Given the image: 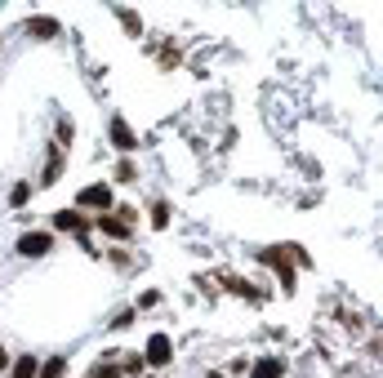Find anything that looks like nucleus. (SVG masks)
<instances>
[{"instance_id": "7ed1b4c3", "label": "nucleus", "mask_w": 383, "mask_h": 378, "mask_svg": "<svg viewBox=\"0 0 383 378\" xmlns=\"http://www.w3.org/2000/svg\"><path fill=\"white\" fill-rule=\"evenodd\" d=\"M85 210H112V187L107 182H94V187H80V196H76Z\"/></svg>"}, {"instance_id": "9d476101", "label": "nucleus", "mask_w": 383, "mask_h": 378, "mask_svg": "<svg viewBox=\"0 0 383 378\" xmlns=\"http://www.w3.org/2000/svg\"><path fill=\"white\" fill-rule=\"evenodd\" d=\"M36 374H41V378H63V374H67V361H63V356H54V361H45Z\"/></svg>"}, {"instance_id": "423d86ee", "label": "nucleus", "mask_w": 383, "mask_h": 378, "mask_svg": "<svg viewBox=\"0 0 383 378\" xmlns=\"http://www.w3.org/2000/svg\"><path fill=\"white\" fill-rule=\"evenodd\" d=\"M112 143H116V152H134V147H138V143H134V129H129L121 116L112 120Z\"/></svg>"}, {"instance_id": "ddd939ff", "label": "nucleus", "mask_w": 383, "mask_h": 378, "mask_svg": "<svg viewBox=\"0 0 383 378\" xmlns=\"http://www.w3.org/2000/svg\"><path fill=\"white\" fill-rule=\"evenodd\" d=\"M112 325H116V329H125V325H134V307H125V312H121V316H116V321H112Z\"/></svg>"}, {"instance_id": "4468645a", "label": "nucleus", "mask_w": 383, "mask_h": 378, "mask_svg": "<svg viewBox=\"0 0 383 378\" xmlns=\"http://www.w3.org/2000/svg\"><path fill=\"white\" fill-rule=\"evenodd\" d=\"M157 303H161V294H157V289H147V294L138 298V307H157Z\"/></svg>"}, {"instance_id": "f8f14e48", "label": "nucleus", "mask_w": 383, "mask_h": 378, "mask_svg": "<svg viewBox=\"0 0 383 378\" xmlns=\"http://www.w3.org/2000/svg\"><path fill=\"white\" fill-rule=\"evenodd\" d=\"M152 227H170V205H152Z\"/></svg>"}, {"instance_id": "2eb2a0df", "label": "nucleus", "mask_w": 383, "mask_h": 378, "mask_svg": "<svg viewBox=\"0 0 383 378\" xmlns=\"http://www.w3.org/2000/svg\"><path fill=\"white\" fill-rule=\"evenodd\" d=\"M0 370H9V351L5 347H0Z\"/></svg>"}, {"instance_id": "1a4fd4ad", "label": "nucleus", "mask_w": 383, "mask_h": 378, "mask_svg": "<svg viewBox=\"0 0 383 378\" xmlns=\"http://www.w3.org/2000/svg\"><path fill=\"white\" fill-rule=\"evenodd\" d=\"M27 31H36V36H45V41H50V36H58V22L54 18H31Z\"/></svg>"}, {"instance_id": "f03ea898", "label": "nucleus", "mask_w": 383, "mask_h": 378, "mask_svg": "<svg viewBox=\"0 0 383 378\" xmlns=\"http://www.w3.org/2000/svg\"><path fill=\"white\" fill-rule=\"evenodd\" d=\"M14 249L22 254V259H41V254L54 249V231H27V236H18Z\"/></svg>"}, {"instance_id": "6e6552de", "label": "nucleus", "mask_w": 383, "mask_h": 378, "mask_svg": "<svg viewBox=\"0 0 383 378\" xmlns=\"http://www.w3.org/2000/svg\"><path fill=\"white\" fill-rule=\"evenodd\" d=\"M281 374H285L281 361H259L254 370H250V378H281Z\"/></svg>"}, {"instance_id": "0eeeda50", "label": "nucleus", "mask_w": 383, "mask_h": 378, "mask_svg": "<svg viewBox=\"0 0 383 378\" xmlns=\"http://www.w3.org/2000/svg\"><path fill=\"white\" fill-rule=\"evenodd\" d=\"M99 227L107 231V236H116V240H125V236H129V223H125V218H112V214H103V218H99Z\"/></svg>"}, {"instance_id": "9b49d317", "label": "nucleus", "mask_w": 383, "mask_h": 378, "mask_svg": "<svg viewBox=\"0 0 383 378\" xmlns=\"http://www.w3.org/2000/svg\"><path fill=\"white\" fill-rule=\"evenodd\" d=\"M36 370H41V365H36V356H18V361H14V378H36Z\"/></svg>"}, {"instance_id": "39448f33", "label": "nucleus", "mask_w": 383, "mask_h": 378, "mask_svg": "<svg viewBox=\"0 0 383 378\" xmlns=\"http://www.w3.org/2000/svg\"><path fill=\"white\" fill-rule=\"evenodd\" d=\"M54 227H58V231H76L80 240L89 236V223H85V218H80L76 210H58V214H54Z\"/></svg>"}, {"instance_id": "f257e3e1", "label": "nucleus", "mask_w": 383, "mask_h": 378, "mask_svg": "<svg viewBox=\"0 0 383 378\" xmlns=\"http://www.w3.org/2000/svg\"><path fill=\"white\" fill-rule=\"evenodd\" d=\"M259 263L277 267V272H281V289H285V294H294V267H290V245H281V249H263V254H259Z\"/></svg>"}, {"instance_id": "20e7f679", "label": "nucleus", "mask_w": 383, "mask_h": 378, "mask_svg": "<svg viewBox=\"0 0 383 378\" xmlns=\"http://www.w3.org/2000/svg\"><path fill=\"white\" fill-rule=\"evenodd\" d=\"M170 361H174L170 334H152V338H147V365H170Z\"/></svg>"}]
</instances>
